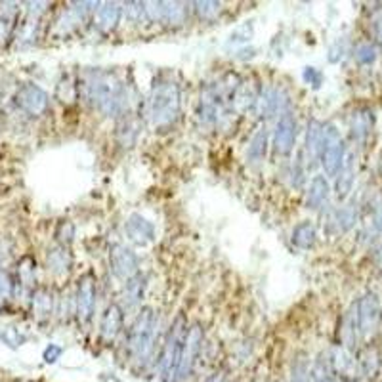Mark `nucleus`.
I'll list each match as a JSON object with an SVG mask.
<instances>
[{"instance_id":"obj_1","label":"nucleus","mask_w":382,"mask_h":382,"mask_svg":"<svg viewBox=\"0 0 382 382\" xmlns=\"http://www.w3.org/2000/svg\"><path fill=\"white\" fill-rule=\"evenodd\" d=\"M83 98L109 117H127L132 104L128 88L107 71H86L80 78Z\"/></svg>"},{"instance_id":"obj_2","label":"nucleus","mask_w":382,"mask_h":382,"mask_svg":"<svg viewBox=\"0 0 382 382\" xmlns=\"http://www.w3.org/2000/svg\"><path fill=\"white\" fill-rule=\"evenodd\" d=\"M182 96L180 86L170 78H159L153 85L149 98V119L157 128L170 127L180 115Z\"/></svg>"},{"instance_id":"obj_3","label":"nucleus","mask_w":382,"mask_h":382,"mask_svg":"<svg viewBox=\"0 0 382 382\" xmlns=\"http://www.w3.org/2000/svg\"><path fill=\"white\" fill-rule=\"evenodd\" d=\"M155 333H157V313L153 308H142L138 318L130 327L127 337V350L130 360H134L138 365H146L155 350Z\"/></svg>"},{"instance_id":"obj_4","label":"nucleus","mask_w":382,"mask_h":382,"mask_svg":"<svg viewBox=\"0 0 382 382\" xmlns=\"http://www.w3.org/2000/svg\"><path fill=\"white\" fill-rule=\"evenodd\" d=\"M185 337H188V321L184 316H178L170 325L163 350L159 355V375L163 382H174L176 379L178 367H180L182 354H184Z\"/></svg>"},{"instance_id":"obj_5","label":"nucleus","mask_w":382,"mask_h":382,"mask_svg":"<svg viewBox=\"0 0 382 382\" xmlns=\"http://www.w3.org/2000/svg\"><path fill=\"white\" fill-rule=\"evenodd\" d=\"M321 167L329 176H337L346 161V146L340 136L339 128L327 122L323 125V142H321V155H319Z\"/></svg>"},{"instance_id":"obj_6","label":"nucleus","mask_w":382,"mask_h":382,"mask_svg":"<svg viewBox=\"0 0 382 382\" xmlns=\"http://www.w3.org/2000/svg\"><path fill=\"white\" fill-rule=\"evenodd\" d=\"M354 308L360 340L365 342V340L373 339L382 325V306L379 297L375 292H365L358 302H354Z\"/></svg>"},{"instance_id":"obj_7","label":"nucleus","mask_w":382,"mask_h":382,"mask_svg":"<svg viewBox=\"0 0 382 382\" xmlns=\"http://www.w3.org/2000/svg\"><path fill=\"white\" fill-rule=\"evenodd\" d=\"M201 348H203V329H201L199 323H195V325H191L188 329L184 354H182V361H180V367H178L174 382H185L193 375L195 365H197L199 354H201Z\"/></svg>"},{"instance_id":"obj_8","label":"nucleus","mask_w":382,"mask_h":382,"mask_svg":"<svg viewBox=\"0 0 382 382\" xmlns=\"http://www.w3.org/2000/svg\"><path fill=\"white\" fill-rule=\"evenodd\" d=\"M146 15L149 22L182 25L188 15V8L182 2H146Z\"/></svg>"},{"instance_id":"obj_9","label":"nucleus","mask_w":382,"mask_h":382,"mask_svg":"<svg viewBox=\"0 0 382 382\" xmlns=\"http://www.w3.org/2000/svg\"><path fill=\"white\" fill-rule=\"evenodd\" d=\"M15 104L25 113L38 117V115H43L48 109L50 98L41 86L27 83V85H22L17 88V92H15Z\"/></svg>"},{"instance_id":"obj_10","label":"nucleus","mask_w":382,"mask_h":382,"mask_svg":"<svg viewBox=\"0 0 382 382\" xmlns=\"http://www.w3.org/2000/svg\"><path fill=\"white\" fill-rule=\"evenodd\" d=\"M109 268L113 271L115 277H119L122 281H128L134 276H138V256L125 245H113L109 250Z\"/></svg>"},{"instance_id":"obj_11","label":"nucleus","mask_w":382,"mask_h":382,"mask_svg":"<svg viewBox=\"0 0 382 382\" xmlns=\"http://www.w3.org/2000/svg\"><path fill=\"white\" fill-rule=\"evenodd\" d=\"M297 143V120L290 113H283L279 117L274 132V148L279 155H289Z\"/></svg>"},{"instance_id":"obj_12","label":"nucleus","mask_w":382,"mask_h":382,"mask_svg":"<svg viewBox=\"0 0 382 382\" xmlns=\"http://www.w3.org/2000/svg\"><path fill=\"white\" fill-rule=\"evenodd\" d=\"M75 306H77V318L83 323H88L92 319L94 308H96V281L92 276H85L78 281Z\"/></svg>"},{"instance_id":"obj_13","label":"nucleus","mask_w":382,"mask_h":382,"mask_svg":"<svg viewBox=\"0 0 382 382\" xmlns=\"http://www.w3.org/2000/svg\"><path fill=\"white\" fill-rule=\"evenodd\" d=\"M125 232H127L128 239L136 245H142V247L155 239V226L138 213L128 216L127 222H125Z\"/></svg>"},{"instance_id":"obj_14","label":"nucleus","mask_w":382,"mask_h":382,"mask_svg":"<svg viewBox=\"0 0 382 382\" xmlns=\"http://www.w3.org/2000/svg\"><path fill=\"white\" fill-rule=\"evenodd\" d=\"M358 220V208L354 205L340 206L339 211H333L327 218L325 232L327 234H346L348 229H352Z\"/></svg>"},{"instance_id":"obj_15","label":"nucleus","mask_w":382,"mask_h":382,"mask_svg":"<svg viewBox=\"0 0 382 382\" xmlns=\"http://www.w3.org/2000/svg\"><path fill=\"white\" fill-rule=\"evenodd\" d=\"M285 106H287V96L283 90H277V88H268L262 90L256 101V109L262 117H274L276 113H285Z\"/></svg>"},{"instance_id":"obj_16","label":"nucleus","mask_w":382,"mask_h":382,"mask_svg":"<svg viewBox=\"0 0 382 382\" xmlns=\"http://www.w3.org/2000/svg\"><path fill=\"white\" fill-rule=\"evenodd\" d=\"M122 15V8L117 2H104L98 4L96 12H94V25L101 33H109L117 27V23L120 22Z\"/></svg>"},{"instance_id":"obj_17","label":"nucleus","mask_w":382,"mask_h":382,"mask_svg":"<svg viewBox=\"0 0 382 382\" xmlns=\"http://www.w3.org/2000/svg\"><path fill=\"white\" fill-rule=\"evenodd\" d=\"M321 142H323V125L319 120H310L308 122V132H306V146L304 155L308 167H313L316 161H319L321 155Z\"/></svg>"},{"instance_id":"obj_18","label":"nucleus","mask_w":382,"mask_h":382,"mask_svg":"<svg viewBox=\"0 0 382 382\" xmlns=\"http://www.w3.org/2000/svg\"><path fill=\"white\" fill-rule=\"evenodd\" d=\"M122 308L119 304H111L101 318V325H99V334L104 342H113L117 334L122 329Z\"/></svg>"},{"instance_id":"obj_19","label":"nucleus","mask_w":382,"mask_h":382,"mask_svg":"<svg viewBox=\"0 0 382 382\" xmlns=\"http://www.w3.org/2000/svg\"><path fill=\"white\" fill-rule=\"evenodd\" d=\"M358 365H360V375L367 381H373L381 373V352L375 346L361 348L360 354H358Z\"/></svg>"},{"instance_id":"obj_20","label":"nucleus","mask_w":382,"mask_h":382,"mask_svg":"<svg viewBox=\"0 0 382 382\" xmlns=\"http://www.w3.org/2000/svg\"><path fill=\"white\" fill-rule=\"evenodd\" d=\"M329 193H331V188H329V182L325 178L313 176L310 188H308V193H306V206L311 208V211L323 208L329 203Z\"/></svg>"},{"instance_id":"obj_21","label":"nucleus","mask_w":382,"mask_h":382,"mask_svg":"<svg viewBox=\"0 0 382 382\" xmlns=\"http://www.w3.org/2000/svg\"><path fill=\"white\" fill-rule=\"evenodd\" d=\"M73 258L69 248L64 245H56V247L48 248L46 253V266L54 274V276H65L71 269Z\"/></svg>"},{"instance_id":"obj_22","label":"nucleus","mask_w":382,"mask_h":382,"mask_svg":"<svg viewBox=\"0 0 382 382\" xmlns=\"http://www.w3.org/2000/svg\"><path fill=\"white\" fill-rule=\"evenodd\" d=\"M373 128V113L369 109H358L350 117V136L355 142H365Z\"/></svg>"},{"instance_id":"obj_23","label":"nucleus","mask_w":382,"mask_h":382,"mask_svg":"<svg viewBox=\"0 0 382 382\" xmlns=\"http://www.w3.org/2000/svg\"><path fill=\"white\" fill-rule=\"evenodd\" d=\"M355 180V161L354 157H346V161L342 164V169L337 174V182H334V191H337V197L346 199L350 195V191L354 188Z\"/></svg>"},{"instance_id":"obj_24","label":"nucleus","mask_w":382,"mask_h":382,"mask_svg":"<svg viewBox=\"0 0 382 382\" xmlns=\"http://www.w3.org/2000/svg\"><path fill=\"white\" fill-rule=\"evenodd\" d=\"M31 310H33V316H35L38 321H44L52 316V310H54V298H52V292L48 289H36L31 297Z\"/></svg>"},{"instance_id":"obj_25","label":"nucleus","mask_w":382,"mask_h":382,"mask_svg":"<svg viewBox=\"0 0 382 382\" xmlns=\"http://www.w3.org/2000/svg\"><path fill=\"white\" fill-rule=\"evenodd\" d=\"M266 151H268V130H266V128H260V130L253 136L250 143H248L247 161L250 164L262 163L264 157H266Z\"/></svg>"},{"instance_id":"obj_26","label":"nucleus","mask_w":382,"mask_h":382,"mask_svg":"<svg viewBox=\"0 0 382 382\" xmlns=\"http://www.w3.org/2000/svg\"><path fill=\"white\" fill-rule=\"evenodd\" d=\"M316 241H318V234H316V227L311 222H300L298 226L292 229V243L298 248H308L316 247Z\"/></svg>"},{"instance_id":"obj_27","label":"nucleus","mask_w":382,"mask_h":382,"mask_svg":"<svg viewBox=\"0 0 382 382\" xmlns=\"http://www.w3.org/2000/svg\"><path fill=\"white\" fill-rule=\"evenodd\" d=\"M310 382H337V375L331 367L329 355L321 354L318 360L311 361Z\"/></svg>"},{"instance_id":"obj_28","label":"nucleus","mask_w":382,"mask_h":382,"mask_svg":"<svg viewBox=\"0 0 382 382\" xmlns=\"http://www.w3.org/2000/svg\"><path fill=\"white\" fill-rule=\"evenodd\" d=\"M15 17H17V6L12 2H2L0 4V44L12 35L15 27Z\"/></svg>"},{"instance_id":"obj_29","label":"nucleus","mask_w":382,"mask_h":382,"mask_svg":"<svg viewBox=\"0 0 382 382\" xmlns=\"http://www.w3.org/2000/svg\"><path fill=\"white\" fill-rule=\"evenodd\" d=\"M146 281H148V279H146V276H142V274H138V276H134L132 279H128L127 285H125V300H127L128 306H136L142 300L143 292H146V287H148Z\"/></svg>"},{"instance_id":"obj_30","label":"nucleus","mask_w":382,"mask_h":382,"mask_svg":"<svg viewBox=\"0 0 382 382\" xmlns=\"http://www.w3.org/2000/svg\"><path fill=\"white\" fill-rule=\"evenodd\" d=\"M0 340L10 348H17L22 346L23 342L27 340V337L20 333L14 327H8V329H0Z\"/></svg>"},{"instance_id":"obj_31","label":"nucleus","mask_w":382,"mask_h":382,"mask_svg":"<svg viewBox=\"0 0 382 382\" xmlns=\"http://www.w3.org/2000/svg\"><path fill=\"white\" fill-rule=\"evenodd\" d=\"M119 136H120V143L122 146H132L136 140V136H138V130H136V125L132 119L122 120V125L119 127Z\"/></svg>"},{"instance_id":"obj_32","label":"nucleus","mask_w":382,"mask_h":382,"mask_svg":"<svg viewBox=\"0 0 382 382\" xmlns=\"http://www.w3.org/2000/svg\"><path fill=\"white\" fill-rule=\"evenodd\" d=\"M355 59L361 65H371L376 59V48L373 44L363 43L355 48Z\"/></svg>"},{"instance_id":"obj_33","label":"nucleus","mask_w":382,"mask_h":382,"mask_svg":"<svg viewBox=\"0 0 382 382\" xmlns=\"http://www.w3.org/2000/svg\"><path fill=\"white\" fill-rule=\"evenodd\" d=\"M14 281L8 276L4 269H0V306L6 304L8 300L14 295Z\"/></svg>"},{"instance_id":"obj_34","label":"nucleus","mask_w":382,"mask_h":382,"mask_svg":"<svg viewBox=\"0 0 382 382\" xmlns=\"http://www.w3.org/2000/svg\"><path fill=\"white\" fill-rule=\"evenodd\" d=\"M193 6H195L199 17H203V20H213L220 12L218 2H193Z\"/></svg>"},{"instance_id":"obj_35","label":"nucleus","mask_w":382,"mask_h":382,"mask_svg":"<svg viewBox=\"0 0 382 382\" xmlns=\"http://www.w3.org/2000/svg\"><path fill=\"white\" fill-rule=\"evenodd\" d=\"M250 36H253V25L250 23H245V25H241L232 33L229 36V44H241V43H248L250 41Z\"/></svg>"},{"instance_id":"obj_36","label":"nucleus","mask_w":382,"mask_h":382,"mask_svg":"<svg viewBox=\"0 0 382 382\" xmlns=\"http://www.w3.org/2000/svg\"><path fill=\"white\" fill-rule=\"evenodd\" d=\"M302 77L308 85H311L313 88H319L321 83H323V73L316 69V67H306L304 73H302Z\"/></svg>"},{"instance_id":"obj_37","label":"nucleus","mask_w":382,"mask_h":382,"mask_svg":"<svg viewBox=\"0 0 382 382\" xmlns=\"http://www.w3.org/2000/svg\"><path fill=\"white\" fill-rule=\"evenodd\" d=\"M62 354H64V348L57 346V344H48L46 350H44L43 358L46 363H56V361L62 358Z\"/></svg>"},{"instance_id":"obj_38","label":"nucleus","mask_w":382,"mask_h":382,"mask_svg":"<svg viewBox=\"0 0 382 382\" xmlns=\"http://www.w3.org/2000/svg\"><path fill=\"white\" fill-rule=\"evenodd\" d=\"M73 234H75V229H73L71 222H64V224H59V227H57V234H56L57 241L62 243V241H64V235H67V243H71Z\"/></svg>"},{"instance_id":"obj_39","label":"nucleus","mask_w":382,"mask_h":382,"mask_svg":"<svg viewBox=\"0 0 382 382\" xmlns=\"http://www.w3.org/2000/svg\"><path fill=\"white\" fill-rule=\"evenodd\" d=\"M373 226H375V229L382 232V205L376 206V208H375V216H373Z\"/></svg>"},{"instance_id":"obj_40","label":"nucleus","mask_w":382,"mask_h":382,"mask_svg":"<svg viewBox=\"0 0 382 382\" xmlns=\"http://www.w3.org/2000/svg\"><path fill=\"white\" fill-rule=\"evenodd\" d=\"M205 382H224V379H222V375H213V376H208Z\"/></svg>"},{"instance_id":"obj_41","label":"nucleus","mask_w":382,"mask_h":382,"mask_svg":"<svg viewBox=\"0 0 382 382\" xmlns=\"http://www.w3.org/2000/svg\"><path fill=\"white\" fill-rule=\"evenodd\" d=\"M376 260H379V264L382 266V247L379 248V253H376Z\"/></svg>"}]
</instances>
